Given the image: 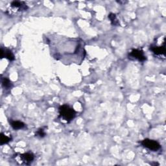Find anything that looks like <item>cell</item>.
Here are the masks:
<instances>
[{
  "mask_svg": "<svg viewBox=\"0 0 166 166\" xmlns=\"http://www.w3.org/2000/svg\"><path fill=\"white\" fill-rule=\"evenodd\" d=\"M130 55L134 58V59L140 60V61H144L146 59V57L144 54H143V51L141 50H138V49H133Z\"/></svg>",
  "mask_w": 166,
  "mask_h": 166,
  "instance_id": "obj_4",
  "label": "cell"
},
{
  "mask_svg": "<svg viewBox=\"0 0 166 166\" xmlns=\"http://www.w3.org/2000/svg\"><path fill=\"white\" fill-rule=\"evenodd\" d=\"M1 82H2L3 86L5 88H6V89H9V88L11 87V86H12V84H11L10 81L7 78H3Z\"/></svg>",
  "mask_w": 166,
  "mask_h": 166,
  "instance_id": "obj_9",
  "label": "cell"
},
{
  "mask_svg": "<svg viewBox=\"0 0 166 166\" xmlns=\"http://www.w3.org/2000/svg\"><path fill=\"white\" fill-rule=\"evenodd\" d=\"M141 143H142V145L143 147H145L153 151H156L160 148V145L159 143L156 142V141L152 140L145 139L143 140L142 142H141Z\"/></svg>",
  "mask_w": 166,
  "mask_h": 166,
  "instance_id": "obj_3",
  "label": "cell"
},
{
  "mask_svg": "<svg viewBox=\"0 0 166 166\" xmlns=\"http://www.w3.org/2000/svg\"><path fill=\"white\" fill-rule=\"evenodd\" d=\"M11 7H12L13 9H16L18 10H25L27 9V7L25 5L23 2L18 1H15L11 3Z\"/></svg>",
  "mask_w": 166,
  "mask_h": 166,
  "instance_id": "obj_6",
  "label": "cell"
},
{
  "mask_svg": "<svg viewBox=\"0 0 166 166\" xmlns=\"http://www.w3.org/2000/svg\"><path fill=\"white\" fill-rule=\"evenodd\" d=\"M151 51L156 55H165V45L162 46H152L151 48Z\"/></svg>",
  "mask_w": 166,
  "mask_h": 166,
  "instance_id": "obj_5",
  "label": "cell"
},
{
  "mask_svg": "<svg viewBox=\"0 0 166 166\" xmlns=\"http://www.w3.org/2000/svg\"><path fill=\"white\" fill-rule=\"evenodd\" d=\"M36 136H39L40 138H43L46 136V133H45V132H44L43 129H40L37 132V133H36Z\"/></svg>",
  "mask_w": 166,
  "mask_h": 166,
  "instance_id": "obj_12",
  "label": "cell"
},
{
  "mask_svg": "<svg viewBox=\"0 0 166 166\" xmlns=\"http://www.w3.org/2000/svg\"><path fill=\"white\" fill-rule=\"evenodd\" d=\"M34 160V155L32 153H25L16 155L15 160L19 164L29 165Z\"/></svg>",
  "mask_w": 166,
  "mask_h": 166,
  "instance_id": "obj_2",
  "label": "cell"
},
{
  "mask_svg": "<svg viewBox=\"0 0 166 166\" xmlns=\"http://www.w3.org/2000/svg\"><path fill=\"white\" fill-rule=\"evenodd\" d=\"M60 116L68 122H70L75 116V112L68 105H63L59 108Z\"/></svg>",
  "mask_w": 166,
  "mask_h": 166,
  "instance_id": "obj_1",
  "label": "cell"
},
{
  "mask_svg": "<svg viewBox=\"0 0 166 166\" xmlns=\"http://www.w3.org/2000/svg\"><path fill=\"white\" fill-rule=\"evenodd\" d=\"M10 124H11V126H12V128L15 130L23 129L24 127H25V124L23 122H21V121H11Z\"/></svg>",
  "mask_w": 166,
  "mask_h": 166,
  "instance_id": "obj_7",
  "label": "cell"
},
{
  "mask_svg": "<svg viewBox=\"0 0 166 166\" xmlns=\"http://www.w3.org/2000/svg\"><path fill=\"white\" fill-rule=\"evenodd\" d=\"M109 18L110 20V21H111L112 25H114V26H117V25L119 24L117 18H116V16L114 14H112V13L110 14L109 16Z\"/></svg>",
  "mask_w": 166,
  "mask_h": 166,
  "instance_id": "obj_11",
  "label": "cell"
},
{
  "mask_svg": "<svg viewBox=\"0 0 166 166\" xmlns=\"http://www.w3.org/2000/svg\"><path fill=\"white\" fill-rule=\"evenodd\" d=\"M5 57H6L7 59L10 60V61L15 60V56H14L12 51L10 50H6L5 51Z\"/></svg>",
  "mask_w": 166,
  "mask_h": 166,
  "instance_id": "obj_10",
  "label": "cell"
},
{
  "mask_svg": "<svg viewBox=\"0 0 166 166\" xmlns=\"http://www.w3.org/2000/svg\"><path fill=\"white\" fill-rule=\"evenodd\" d=\"M11 140L10 137L7 136H5L3 134H1V140H0V144L1 145L5 144V143H9L10 141Z\"/></svg>",
  "mask_w": 166,
  "mask_h": 166,
  "instance_id": "obj_8",
  "label": "cell"
}]
</instances>
